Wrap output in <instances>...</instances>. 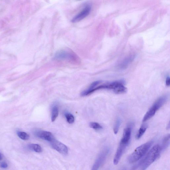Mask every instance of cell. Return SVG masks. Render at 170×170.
I'll return each mask as SVG.
<instances>
[{"mask_svg": "<svg viewBox=\"0 0 170 170\" xmlns=\"http://www.w3.org/2000/svg\"><path fill=\"white\" fill-rule=\"evenodd\" d=\"M59 113V108L58 105L56 103H55L53 106L52 109V121L53 122L55 121L57 118Z\"/></svg>", "mask_w": 170, "mask_h": 170, "instance_id": "obj_12", "label": "cell"}, {"mask_svg": "<svg viewBox=\"0 0 170 170\" xmlns=\"http://www.w3.org/2000/svg\"><path fill=\"white\" fill-rule=\"evenodd\" d=\"M153 144V141H150L137 148L129 156L128 161L130 163L137 162L149 151Z\"/></svg>", "mask_w": 170, "mask_h": 170, "instance_id": "obj_2", "label": "cell"}, {"mask_svg": "<svg viewBox=\"0 0 170 170\" xmlns=\"http://www.w3.org/2000/svg\"><path fill=\"white\" fill-rule=\"evenodd\" d=\"M0 167L2 168H5L8 167V165L6 162H3L0 164Z\"/></svg>", "mask_w": 170, "mask_h": 170, "instance_id": "obj_20", "label": "cell"}, {"mask_svg": "<svg viewBox=\"0 0 170 170\" xmlns=\"http://www.w3.org/2000/svg\"><path fill=\"white\" fill-rule=\"evenodd\" d=\"M121 123L122 120L120 118H118L116 121L113 128L114 132L115 134H116L118 133Z\"/></svg>", "mask_w": 170, "mask_h": 170, "instance_id": "obj_16", "label": "cell"}, {"mask_svg": "<svg viewBox=\"0 0 170 170\" xmlns=\"http://www.w3.org/2000/svg\"><path fill=\"white\" fill-rule=\"evenodd\" d=\"M110 150L108 147L103 149L98 155L92 169L98 170L106 162Z\"/></svg>", "mask_w": 170, "mask_h": 170, "instance_id": "obj_5", "label": "cell"}, {"mask_svg": "<svg viewBox=\"0 0 170 170\" xmlns=\"http://www.w3.org/2000/svg\"><path fill=\"white\" fill-rule=\"evenodd\" d=\"M147 127L146 125H142L139 129L137 133L136 136L137 139H139L145 132L147 129Z\"/></svg>", "mask_w": 170, "mask_h": 170, "instance_id": "obj_14", "label": "cell"}, {"mask_svg": "<svg viewBox=\"0 0 170 170\" xmlns=\"http://www.w3.org/2000/svg\"><path fill=\"white\" fill-rule=\"evenodd\" d=\"M51 143L53 148L61 154L64 155L68 154V149L67 147L61 142L55 139L51 142Z\"/></svg>", "mask_w": 170, "mask_h": 170, "instance_id": "obj_7", "label": "cell"}, {"mask_svg": "<svg viewBox=\"0 0 170 170\" xmlns=\"http://www.w3.org/2000/svg\"><path fill=\"white\" fill-rule=\"evenodd\" d=\"M91 7L89 5H87L81 12L72 19L73 23H76L85 18L90 14Z\"/></svg>", "mask_w": 170, "mask_h": 170, "instance_id": "obj_8", "label": "cell"}, {"mask_svg": "<svg viewBox=\"0 0 170 170\" xmlns=\"http://www.w3.org/2000/svg\"><path fill=\"white\" fill-rule=\"evenodd\" d=\"M33 132L37 137L50 142L55 139L52 134L49 131L35 129Z\"/></svg>", "mask_w": 170, "mask_h": 170, "instance_id": "obj_6", "label": "cell"}, {"mask_svg": "<svg viewBox=\"0 0 170 170\" xmlns=\"http://www.w3.org/2000/svg\"><path fill=\"white\" fill-rule=\"evenodd\" d=\"M55 59L58 61H68L74 63H79L80 59L73 51L69 50H62L58 52L54 56Z\"/></svg>", "mask_w": 170, "mask_h": 170, "instance_id": "obj_4", "label": "cell"}, {"mask_svg": "<svg viewBox=\"0 0 170 170\" xmlns=\"http://www.w3.org/2000/svg\"><path fill=\"white\" fill-rule=\"evenodd\" d=\"M17 134L19 138L23 140H28L30 138L29 135L23 131H18Z\"/></svg>", "mask_w": 170, "mask_h": 170, "instance_id": "obj_17", "label": "cell"}, {"mask_svg": "<svg viewBox=\"0 0 170 170\" xmlns=\"http://www.w3.org/2000/svg\"><path fill=\"white\" fill-rule=\"evenodd\" d=\"M168 126H167V129H169V128H170L169 122V123Z\"/></svg>", "mask_w": 170, "mask_h": 170, "instance_id": "obj_23", "label": "cell"}, {"mask_svg": "<svg viewBox=\"0 0 170 170\" xmlns=\"http://www.w3.org/2000/svg\"><path fill=\"white\" fill-rule=\"evenodd\" d=\"M135 57V56L134 55H131L125 58L118 65V68L122 70L127 68L130 64L133 61Z\"/></svg>", "mask_w": 170, "mask_h": 170, "instance_id": "obj_10", "label": "cell"}, {"mask_svg": "<svg viewBox=\"0 0 170 170\" xmlns=\"http://www.w3.org/2000/svg\"><path fill=\"white\" fill-rule=\"evenodd\" d=\"M161 152V146L157 145L153 146L146 156L134 167L135 169L139 167L142 170H145L156 160Z\"/></svg>", "mask_w": 170, "mask_h": 170, "instance_id": "obj_1", "label": "cell"}, {"mask_svg": "<svg viewBox=\"0 0 170 170\" xmlns=\"http://www.w3.org/2000/svg\"><path fill=\"white\" fill-rule=\"evenodd\" d=\"M90 126L91 128L95 129H100L102 128L101 126L96 122H91L90 123Z\"/></svg>", "mask_w": 170, "mask_h": 170, "instance_id": "obj_19", "label": "cell"}, {"mask_svg": "<svg viewBox=\"0 0 170 170\" xmlns=\"http://www.w3.org/2000/svg\"><path fill=\"white\" fill-rule=\"evenodd\" d=\"M170 78L167 77L166 80V85L167 86H169L170 85Z\"/></svg>", "mask_w": 170, "mask_h": 170, "instance_id": "obj_21", "label": "cell"}, {"mask_svg": "<svg viewBox=\"0 0 170 170\" xmlns=\"http://www.w3.org/2000/svg\"><path fill=\"white\" fill-rule=\"evenodd\" d=\"M131 128H126L124 129L122 138L121 142L124 144H128L131 134Z\"/></svg>", "mask_w": 170, "mask_h": 170, "instance_id": "obj_11", "label": "cell"}, {"mask_svg": "<svg viewBox=\"0 0 170 170\" xmlns=\"http://www.w3.org/2000/svg\"><path fill=\"white\" fill-rule=\"evenodd\" d=\"M2 159V156L1 154V153H0V161Z\"/></svg>", "mask_w": 170, "mask_h": 170, "instance_id": "obj_22", "label": "cell"}, {"mask_svg": "<svg viewBox=\"0 0 170 170\" xmlns=\"http://www.w3.org/2000/svg\"><path fill=\"white\" fill-rule=\"evenodd\" d=\"M167 100L166 96L161 97L155 102L145 115L142 122H145L154 116L156 112L165 103Z\"/></svg>", "mask_w": 170, "mask_h": 170, "instance_id": "obj_3", "label": "cell"}, {"mask_svg": "<svg viewBox=\"0 0 170 170\" xmlns=\"http://www.w3.org/2000/svg\"><path fill=\"white\" fill-rule=\"evenodd\" d=\"M170 142V135L168 134L163 138L162 145L160 146L161 152L166 149L169 144Z\"/></svg>", "mask_w": 170, "mask_h": 170, "instance_id": "obj_13", "label": "cell"}, {"mask_svg": "<svg viewBox=\"0 0 170 170\" xmlns=\"http://www.w3.org/2000/svg\"><path fill=\"white\" fill-rule=\"evenodd\" d=\"M29 148L36 152L40 153L42 152V149L39 145L37 144H31L28 146Z\"/></svg>", "mask_w": 170, "mask_h": 170, "instance_id": "obj_15", "label": "cell"}, {"mask_svg": "<svg viewBox=\"0 0 170 170\" xmlns=\"http://www.w3.org/2000/svg\"><path fill=\"white\" fill-rule=\"evenodd\" d=\"M65 116L68 123L72 124L75 121V118L73 115L70 113H66Z\"/></svg>", "mask_w": 170, "mask_h": 170, "instance_id": "obj_18", "label": "cell"}, {"mask_svg": "<svg viewBox=\"0 0 170 170\" xmlns=\"http://www.w3.org/2000/svg\"><path fill=\"white\" fill-rule=\"evenodd\" d=\"M128 145V144H124L120 142L114 158L113 163L115 165H117L118 163L120 158H121Z\"/></svg>", "mask_w": 170, "mask_h": 170, "instance_id": "obj_9", "label": "cell"}]
</instances>
